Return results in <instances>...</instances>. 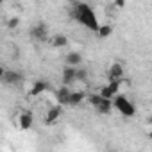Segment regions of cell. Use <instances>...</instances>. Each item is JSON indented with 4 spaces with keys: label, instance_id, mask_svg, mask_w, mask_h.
<instances>
[{
    "label": "cell",
    "instance_id": "cell-1",
    "mask_svg": "<svg viewBox=\"0 0 152 152\" xmlns=\"http://www.w3.org/2000/svg\"><path fill=\"white\" fill-rule=\"evenodd\" d=\"M68 15H70L72 20H75L77 23H81L83 27H86V29H90V31H93V32H97L99 27H100L99 18H97L93 7H91L90 4H86V2H75V4L70 7Z\"/></svg>",
    "mask_w": 152,
    "mask_h": 152
},
{
    "label": "cell",
    "instance_id": "cell-2",
    "mask_svg": "<svg viewBox=\"0 0 152 152\" xmlns=\"http://www.w3.org/2000/svg\"><path fill=\"white\" fill-rule=\"evenodd\" d=\"M88 102H90V104L97 109V113H100V115H109V113L115 109L113 100L102 97L100 93H91V95H88Z\"/></svg>",
    "mask_w": 152,
    "mask_h": 152
},
{
    "label": "cell",
    "instance_id": "cell-3",
    "mask_svg": "<svg viewBox=\"0 0 152 152\" xmlns=\"http://www.w3.org/2000/svg\"><path fill=\"white\" fill-rule=\"evenodd\" d=\"M113 106H115V109H116L122 116L131 118V116L136 115V106H134L125 95H122V93H118V95L113 99Z\"/></svg>",
    "mask_w": 152,
    "mask_h": 152
},
{
    "label": "cell",
    "instance_id": "cell-4",
    "mask_svg": "<svg viewBox=\"0 0 152 152\" xmlns=\"http://www.w3.org/2000/svg\"><path fill=\"white\" fill-rule=\"evenodd\" d=\"M29 36H31L34 41H38V43H45V41H48V38H50L48 25H47L45 22H38V23H34V25L31 27V31H29Z\"/></svg>",
    "mask_w": 152,
    "mask_h": 152
},
{
    "label": "cell",
    "instance_id": "cell-5",
    "mask_svg": "<svg viewBox=\"0 0 152 152\" xmlns=\"http://www.w3.org/2000/svg\"><path fill=\"white\" fill-rule=\"evenodd\" d=\"M2 83L6 86H20L23 83V75L16 70H4L2 72Z\"/></svg>",
    "mask_w": 152,
    "mask_h": 152
},
{
    "label": "cell",
    "instance_id": "cell-6",
    "mask_svg": "<svg viewBox=\"0 0 152 152\" xmlns=\"http://www.w3.org/2000/svg\"><path fill=\"white\" fill-rule=\"evenodd\" d=\"M120 84H122V81H109L106 86H102V88H100V91H99V93H100L102 97H106V99H111V100H113V99L120 93Z\"/></svg>",
    "mask_w": 152,
    "mask_h": 152
},
{
    "label": "cell",
    "instance_id": "cell-7",
    "mask_svg": "<svg viewBox=\"0 0 152 152\" xmlns=\"http://www.w3.org/2000/svg\"><path fill=\"white\" fill-rule=\"evenodd\" d=\"M61 115H63V106H61V104L48 107V109H47V115H45V124H47V125L56 124V122L61 118Z\"/></svg>",
    "mask_w": 152,
    "mask_h": 152
},
{
    "label": "cell",
    "instance_id": "cell-8",
    "mask_svg": "<svg viewBox=\"0 0 152 152\" xmlns=\"http://www.w3.org/2000/svg\"><path fill=\"white\" fill-rule=\"evenodd\" d=\"M61 79H63V84H66V86H70L72 83H75V81H77V66H70V64H66V66L63 68Z\"/></svg>",
    "mask_w": 152,
    "mask_h": 152
},
{
    "label": "cell",
    "instance_id": "cell-9",
    "mask_svg": "<svg viewBox=\"0 0 152 152\" xmlns=\"http://www.w3.org/2000/svg\"><path fill=\"white\" fill-rule=\"evenodd\" d=\"M45 91H48V81L45 79H38L32 83L31 90H29V95L31 97H38V95H43Z\"/></svg>",
    "mask_w": 152,
    "mask_h": 152
},
{
    "label": "cell",
    "instance_id": "cell-10",
    "mask_svg": "<svg viewBox=\"0 0 152 152\" xmlns=\"http://www.w3.org/2000/svg\"><path fill=\"white\" fill-rule=\"evenodd\" d=\"M70 95H72L70 86L63 84V86L56 91V100H57V104H61V106H68V102H70Z\"/></svg>",
    "mask_w": 152,
    "mask_h": 152
},
{
    "label": "cell",
    "instance_id": "cell-11",
    "mask_svg": "<svg viewBox=\"0 0 152 152\" xmlns=\"http://www.w3.org/2000/svg\"><path fill=\"white\" fill-rule=\"evenodd\" d=\"M32 124H34V115H32L31 111H23V113L18 116V125H20V129L27 131V129L32 127Z\"/></svg>",
    "mask_w": 152,
    "mask_h": 152
},
{
    "label": "cell",
    "instance_id": "cell-12",
    "mask_svg": "<svg viewBox=\"0 0 152 152\" xmlns=\"http://www.w3.org/2000/svg\"><path fill=\"white\" fill-rule=\"evenodd\" d=\"M109 81H124V66L120 63H113L109 68Z\"/></svg>",
    "mask_w": 152,
    "mask_h": 152
},
{
    "label": "cell",
    "instance_id": "cell-13",
    "mask_svg": "<svg viewBox=\"0 0 152 152\" xmlns=\"http://www.w3.org/2000/svg\"><path fill=\"white\" fill-rule=\"evenodd\" d=\"M64 63L70 64V66H81V64H83V56H81V52H77V50L68 52L66 57H64Z\"/></svg>",
    "mask_w": 152,
    "mask_h": 152
},
{
    "label": "cell",
    "instance_id": "cell-14",
    "mask_svg": "<svg viewBox=\"0 0 152 152\" xmlns=\"http://www.w3.org/2000/svg\"><path fill=\"white\" fill-rule=\"evenodd\" d=\"M84 99H88V95L84 93V91H72V95H70V102H68V106H72V107H77V106H81L83 102H84Z\"/></svg>",
    "mask_w": 152,
    "mask_h": 152
},
{
    "label": "cell",
    "instance_id": "cell-15",
    "mask_svg": "<svg viewBox=\"0 0 152 152\" xmlns=\"http://www.w3.org/2000/svg\"><path fill=\"white\" fill-rule=\"evenodd\" d=\"M95 34H97L99 39H107V38L113 34V25H109V23H100V27H99V31H97Z\"/></svg>",
    "mask_w": 152,
    "mask_h": 152
},
{
    "label": "cell",
    "instance_id": "cell-16",
    "mask_svg": "<svg viewBox=\"0 0 152 152\" xmlns=\"http://www.w3.org/2000/svg\"><path fill=\"white\" fill-rule=\"evenodd\" d=\"M52 47H56V48H64L66 45H68V38H66V34H54L52 36Z\"/></svg>",
    "mask_w": 152,
    "mask_h": 152
},
{
    "label": "cell",
    "instance_id": "cell-17",
    "mask_svg": "<svg viewBox=\"0 0 152 152\" xmlns=\"http://www.w3.org/2000/svg\"><path fill=\"white\" fill-rule=\"evenodd\" d=\"M88 77H90V72H88L84 66H77V81L86 83V81H88Z\"/></svg>",
    "mask_w": 152,
    "mask_h": 152
},
{
    "label": "cell",
    "instance_id": "cell-18",
    "mask_svg": "<svg viewBox=\"0 0 152 152\" xmlns=\"http://www.w3.org/2000/svg\"><path fill=\"white\" fill-rule=\"evenodd\" d=\"M18 22H20V20H18V18H11V20H9V23H7V25H9V27H11V29H13V27H16V25H18Z\"/></svg>",
    "mask_w": 152,
    "mask_h": 152
},
{
    "label": "cell",
    "instance_id": "cell-19",
    "mask_svg": "<svg viewBox=\"0 0 152 152\" xmlns=\"http://www.w3.org/2000/svg\"><path fill=\"white\" fill-rule=\"evenodd\" d=\"M124 4H125V0H115V4H113V6H115V7H118V9H122V7H124Z\"/></svg>",
    "mask_w": 152,
    "mask_h": 152
},
{
    "label": "cell",
    "instance_id": "cell-20",
    "mask_svg": "<svg viewBox=\"0 0 152 152\" xmlns=\"http://www.w3.org/2000/svg\"><path fill=\"white\" fill-rule=\"evenodd\" d=\"M147 124H150V125H152V116H148V118H147Z\"/></svg>",
    "mask_w": 152,
    "mask_h": 152
},
{
    "label": "cell",
    "instance_id": "cell-21",
    "mask_svg": "<svg viewBox=\"0 0 152 152\" xmlns=\"http://www.w3.org/2000/svg\"><path fill=\"white\" fill-rule=\"evenodd\" d=\"M148 138H150V140H152V131H150V132H148Z\"/></svg>",
    "mask_w": 152,
    "mask_h": 152
}]
</instances>
